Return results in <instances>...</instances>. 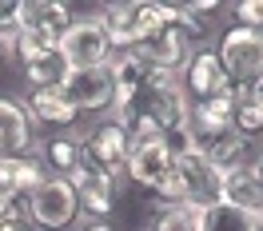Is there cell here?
Returning a JSON list of instances; mask_svg holds the SVG:
<instances>
[{
	"instance_id": "1",
	"label": "cell",
	"mask_w": 263,
	"mask_h": 231,
	"mask_svg": "<svg viewBox=\"0 0 263 231\" xmlns=\"http://www.w3.org/2000/svg\"><path fill=\"white\" fill-rule=\"evenodd\" d=\"M176 167V156L167 151L164 136L156 128H132L128 132V180L156 191L167 180V171Z\"/></svg>"
},
{
	"instance_id": "2",
	"label": "cell",
	"mask_w": 263,
	"mask_h": 231,
	"mask_svg": "<svg viewBox=\"0 0 263 231\" xmlns=\"http://www.w3.org/2000/svg\"><path fill=\"white\" fill-rule=\"evenodd\" d=\"M28 215L40 231H64L76 223L80 215V199L72 191V183L60 176H44V183H36L28 191Z\"/></svg>"
},
{
	"instance_id": "3",
	"label": "cell",
	"mask_w": 263,
	"mask_h": 231,
	"mask_svg": "<svg viewBox=\"0 0 263 231\" xmlns=\"http://www.w3.org/2000/svg\"><path fill=\"white\" fill-rule=\"evenodd\" d=\"M215 56H219L223 72H228L231 88H247V84H255L263 76V36L251 32V28L235 24L231 32H223Z\"/></svg>"
},
{
	"instance_id": "4",
	"label": "cell",
	"mask_w": 263,
	"mask_h": 231,
	"mask_svg": "<svg viewBox=\"0 0 263 231\" xmlns=\"http://www.w3.org/2000/svg\"><path fill=\"white\" fill-rule=\"evenodd\" d=\"M60 52H64L68 68H96V64H108L112 56V44H108V32H104V20L100 12L92 16H72L64 40H60Z\"/></svg>"
},
{
	"instance_id": "5",
	"label": "cell",
	"mask_w": 263,
	"mask_h": 231,
	"mask_svg": "<svg viewBox=\"0 0 263 231\" xmlns=\"http://www.w3.org/2000/svg\"><path fill=\"white\" fill-rule=\"evenodd\" d=\"M80 156H84V164H92L104 176L120 180V176H128V132L112 120H104L80 140Z\"/></svg>"
},
{
	"instance_id": "6",
	"label": "cell",
	"mask_w": 263,
	"mask_h": 231,
	"mask_svg": "<svg viewBox=\"0 0 263 231\" xmlns=\"http://www.w3.org/2000/svg\"><path fill=\"white\" fill-rule=\"evenodd\" d=\"M64 100L80 112H112L116 104V88H112V76H108V64H96V68H72L60 84Z\"/></svg>"
},
{
	"instance_id": "7",
	"label": "cell",
	"mask_w": 263,
	"mask_h": 231,
	"mask_svg": "<svg viewBox=\"0 0 263 231\" xmlns=\"http://www.w3.org/2000/svg\"><path fill=\"white\" fill-rule=\"evenodd\" d=\"M72 24V8L60 0H20V36L28 44H60Z\"/></svg>"
},
{
	"instance_id": "8",
	"label": "cell",
	"mask_w": 263,
	"mask_h": 231,
	"mask_svg": "<svg viewBox=\"0 0 263 231\" xmlns=\"http://www.w3.org/2000/svg\"><path fill=\"white\" fill-rule=\"evenodd\" d=\"M180 84H183V92H187V100H192V104L231 92V80H228V72H223V64H219L215 48H199L196 56L183 64Z\"/></svg>"
},
{
	"instance_id": "9",
	"label": "cell",
	"mask_w": 263,
	"mask_h": 231,
	"mask_svg": "<svg viewBox=\"0 0 263 231\" xmlns=\"http://www.w3.org/2000/svg\"><path fill=\"white\" fill-rule=\"evenodd\" d=\"M108 76H112V88H116V104L112 108H124V104H132L136 92L156 76V64L148 60L144 48L112 52V56H108Z\"/></svg>"
},
{
	"instance_id": "10",
	"label": "cell",
	"mask_w": 263,
	"mask_h": 231,
	"mask_svg": "<svg viewBox=\"0 0 263 231\" xmlns=\"http://www.w3.org/2000/svg\"><path fill=\"white\" fill-rule=\"evenodd\" d=\"M20 64H24V80L32 88H60L64 76L72 72L64 60L60 44H28V40H16Z\"/></svg>"
},
{
	"instance_id": "11",
	"label": "cell",
	"mask_w": 263,
	"mask_h": 231,
	"mask_svg": "<svg viewBox=\"0 0 263 231\" xmlns=\"http://www.w3.org/2000/svg\"><path fill=\"white\" fill-rule=\"evenodd\" d=\"M68 183H72V191H76V199H80V207L92 219H104V215L116 207V196H120V180H112V176H104L100 167L92 164H80L72 176H68Z\"/></svg>"
},
{
	"instance_id": "12",
	"label": "cell",
	"mask_w": 263,
	"mask_h": 231,
	"mask_svg": "<svg viewBox=\"0 0 263 231\" xmlns=\"http://www.w3.org/2000/svg\"><path fill=\"white\" fill-rule=\"evenodd\" d=\"M176 176L183 183V203H196V207H212L219 203V187H223V171L212 167L203 156H183L176 160Z\"/></svg>"
},
{
	"instance_id": "13",
	"label": "cell",
	"mask_w": 263,
	"mask_h": 231,
	"mask_svg": "<svg viewBox=\"0 0 263 231\" xmlns=\"http://www.w3.org/2000/svg\"><path fill=\"white\" fill-rule=\"evenodd\" d=\"M144 52H148V60L156 64V72H172V76H180L183 64H187L199 48L192 44V36L183 32L180 24H176V16H172L164 28H160V32L144 44Z\"/></svg>"
},
{
	"instance_id": "14",
	"label": "cell",
	"mask_w": 263,
	"mask_h": 231,
	"mask_svg": "<svg viewBox=\"0 0 263 231\" xmlns=\"http://www.w3.org/2000/svg\"><path fill=\"white\" fill-rule=\"evenodd\" d=\"M219 199L239 207V211L259 215L263 211V171L255 164H239L223 171V187H219Z\"/></svg>"
},
{
	"instance_id": "15",
	"label": "cell",
	"mask_w": 263,
	"mask_h": 231,
	"mask_svg": "<svg viewBox=\"0 0 263 231\" xmlns=\"http://www.w3.org/2000/svg\"><path fill=\"white\" fill-rule=\"evenodd\" d=\"M32 140V116L24 112V104L0 96V156H24Z\"/></svg>"
},
{
	"instance_id": "16",
	"label": "cell",
	"mask_w": 263,
	"mask_h": 231,
	"mask_svg": "<svg viewBox=\"0 0 263 231\" xmlns=\"http://www.w3.org/2000/svg\"><path fill=\"white\" fill-rule=\"evenodd\" d=\"M36 183H44V167L36 156H0V199L28 196Z\"/></svg>"
},
{
	"instance_id": "17",
	"label": "cell",
	"mask_w": 263,
	"mask_h": 231,
	"mask_svg": "<svg viewBox=\"0 0 263 231\" xmlns=\"http://www.w3.org/2000/svg\"><path fill=\"white\" fill-rule=\"evenodd\" d=\"M24 112L32 116V124H56V128H72L76 124V108L64 100L60 88H32Z\"/></svg>"
},
{
	"instance_id": "18",
	"label": "cell",
	"mask_w": 263,
	"mask_h": 231,
	"mask_svg": "<svg viewBox=\"0 0 263 231\" xmlns=\"http://www.w3.org/2000/svg\"><path fill=\"white\" fill-rule=\"evenodd\" d=\"M203 231H263V223H259V215L239 211V207L219 199L212 207H203Z\"/></svg>"
},
{
	"instance_id": "19",
	"label": "cell",
	"mask_w": 263,
	"mask_h": 231,
	"mask_svg": "<svg viewBox=\"0 0 263 231\" xmlns=\"http://www.w3.org/2000/svg\"><path fill=\"white\" fill-rule=\"evenodd\" d=\"M44 160L52 164V171H56L60 180H68V176L84 164L80 140H76V136H56V140H48V144H44Z\"/></svg>"
},
{
	"instance_id": "20",
	"label": "cell",
	"mask_w": 263,
	"mask_h": 231,
	"mask_svg": "<svg viewBox=\"0 0 263 231\" xmlns=\"http://www.w3.org/2000/svg\"><path fill=\"white\" fill-rule=\"evenodd\" d=\"M152 231H203V207L196 203H167Z\"/></svg>"
},
{
	"instance_id": "21",
	"label": "cell",
	"mask_w": 263,
	"mask_h": 231,
	"mask_svg": "<svg viewBox=\"0 0 263 231\" xmlns=\"http://www.w3.org/2000/svg\"><path fill=\"white\" fill-rule=\"evenodd\" d=\"M231 128L243 136H263V108L251 100L247 88H235V120H231Z\"/></svg>"
},
{
	"instance_id": "22",
	"label": "cell",
	"mask_w": 263,
	"mask_h": 231,
	"mask_svg": "<svg viewBox=\"0 0 263 231\" xmlns=\"http://www.w3.org/2000/svg\"><path fill=\"white\" fill-rule=\"evenodd\" d=\"M0 231H40L28 215V203L20 199H0Z\"/></svg>"
},
{
	"instance_id": "23",
	"label": "cell",
	"mask_w": 263,
	"mask_h": 231,
	"mask_svg": "<svg viewBox=\"0 0 263 231\" xmlns=\"http://www.w3.org/2000/svg\"><path fill=\"white\" fill-rule=\"evenodd\" d=\"M20 36V0H0V40L16 44Z\"/></svg>"
},
{
	"instance_id": "24",
	"label": "cell",
	"mask_w": 263,
	"mask_h": 231,
	"mask_svg": "<svg viewBox=\"0 0 263 231\" xmlns=\"http://www.w3.org/2000/svg\"><path fill=\"white\" fill-rule=\"evenodd\" d=\"M247 92H251V100H255V104L263 108V76H259L255 84H247Z\"/></svg>"
},
{
	"instance_id": "25",
	"label": "cell",
	"mask_w": 263,
	"mask_h": 231,
	"mask_svg": "<svg viewBox=\"0 0 263 231\" xmlns=\"http://www.w3.org/2000/svg\"><path fill=\"white\" fill-rule=\"evenodd\" d=\"M84 231H112V223H108V219H88Z\"/></svg>"
},
{
	"instance_id": "26",
	"label": "cell",
	"mask_w": 263,
	"mask_h": 231,
	"mask_svg": "<svg viewBox=\"0 0 263 231\" xmlns=\"http://www.w3.org/2000/svg\"><path fill=\"white\" fill-rule=\"evenodd\" d=\"M255 167H259V171H263V151H259V160H255Z\"/></svg>"
},
{
	"instance_id": "27",
	"label": "cell",
	"mask_w": 263,
	"mask_h": 231,
	"mask_svg": "<svg viewBox=\"0 0 263 231\" xmlns=\"http://www.w3.org/2000/svg\"><path fill=\"white\" fill-rule=\"evenodd\" d=\"M259 223H263V211H259Z\"/></svg>"
},
{
	"instance_id": "28",
	"label": "cell",
	"mask_w": 263,
	"mask_h": 231,
	"mask_svg": "<svg viewBox=\"0 0 263 231\" xmlns=\"http://www.w3.org/2000/svg\"><path fill=\"white\" fill-rule=\"evenodd\" d=\"M259 36H263V32H259Z\"/></svg>"
}]
</instances>
